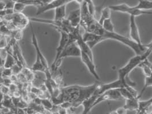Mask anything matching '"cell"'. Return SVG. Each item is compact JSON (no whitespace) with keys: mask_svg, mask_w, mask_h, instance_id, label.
<instances>
[{"mask_svg":"<svg viewBox=\"0 0 152 114\" xmlns=\"http://www.w3.org/2000/svg\"><path fill=\"white\" fill-rule=\"evenodd\" d=\"M152 48H150L147 50L145 53L141 56H136L132 57L128 61V62L125 65L124 67L118 70V80L126 82L129 80L128 75L131 71L138 66L142 61L148 58L152 53Z\"/></svg>","mask_w":152,"mask_h":114,"instance_id":"6da1fadb","label":"cell"},{"mask_svg":"<svg viewBox=\"0 0 152 114\" xmlns=\"http://www.w3.org/2000/svg\"><path fill=\"white\" fill-rule=\"evenodd\" d=\"M5 21L10 22L16 30H23L30 23L29 18L22 13L8 15L2 18Z\"/></svg>","mask_w":152,"mask_h":114,"instance_id":"7a4b0ae2","label":"cell"},{"mask_svg":"<svg viewBox=\"0 0 152 114\" xmlns=\"http://www.w3.org/2000/svg\"><path fill=\"white\" fill-rule=\"evenodd\" d=\"M111 11L118 12L129 14L130 16H132L136 18V17L143 14H152L151 11H143L135 9L134 7H131L128 6L126 4H121L116 5L108 6Z\"/></svg>","mask_w":152,"mask_h":114,"instance_id":"3957f363","label":"cell"},{"mask_svg":"<svg viewBox=\"0 0 152 114\" xmlns=\"http://www.w3.org/2000/svg\"><path fill=\"white\" fill-rule=\"evenodd\" d=\"M74 1H75V0H50L48 3L37 7L36 15L43 14L50 10H55L57 7L64 5H67L68 4Z\"/></svg>","mask_w":152,"mask_h":114,"instance_id":"277c9868","label":"cell"},{"mask_svg":"<svg viewBox=\"0 0 152 114\" xmlns=\"http://www.w3.org/2000/svg\"><path fill=\"white\" fill-rule=\"evenodd\" d=\"M123 99L119 91L118 90H110L106 91L97 97L95 102L92 106V108L101 102L110 100H119Z\"/></svg>","mask_w":152,"mask_h":114,"instance_id":"5b68a950","label":"cell"},{"mask_svg":"<svg viewBox=\"0 0 152 114\" xmlns=\"http://www.w3.org/2000/svg\"><path fill=\"white\" fill-rule=\"evenodd\" d=\"M80 55H81V51L80 50L79 46H77V43L76 42L71 43L69 42L66 47L63 51L62 54H61L58 61H62L63 59L66 57H80Z\"/></svg>","mask_w":152,"mask_h":114,"instance_id":"8992f818","label":"cell"},{"mask_svg":"<svg viewBox=\"0 0 152 114\" xmlns=\"http://www.w3.org/2000/svg\"><path fill=\"white\" fill-rule=\"evenodd\" d=\"M29 24H30L31 32V43H32V45L34 46L35 50L36 51V57H38L41 59L42 63L43 65V66L45 67V68L46 69V70L47 71H50V69H49V67H48V61H47L46 59L45 58V56H43V53H42L41 50L39 48L38 42V40H37V38L36 35L35 34L34 28L32 26V24H31V22H30Z\"/></svg>","mask_w":152,"mask_h":114,"instance_id":"52a82bcc","label":"cell"},{"mask_svg":"<svg viewBox=\"0 0 152 114\" xmlns=\"http://www.w3.org/2000/svg\"><path fill=\"white\" fill-rule=\"evenodd\" d=\"M130 39L134 42L139 45H142L143 43L141 42V37L139 33L138 26L137 25L135 17L130 16Z\"/></svg>","mask_w":152,"mask_h":114,"instance_id":"ba28073f","label":"cell"},{"mask_svg":"<svg viewBox=\"0 0 152 114\" xmlns=\"http://www.w3.org/2000/svg\"><path fill=\"white\" fill-rule=\"evenodd\" d=\"M60 33L61 34V39L59 41V45L58 46V48H56V57L54 58V62L52 64V66L54 65L56 61H58V59H59V58L60 57L61 54H62L63 51L65 49V48L66 47L67 43L69 42V35L63 31H60Z\"/></svg>","mask_w":152,"mask_h":114,"instance_id":"9c48e42d","label":"cell"},{"mask_svg":"<svg viewBox=\"0 0 152 114\" xmlns=\"http://www.w3.org/2000/svg\"><path fill=\"white\" fill-rule=\"evenodd\" d=\"M80 58L83 64L86 66L90 73L94 77V78L96 79L97 80H99L100 77L97 72L96 66L94 63V61H92L89 57L83 52H81Z\"/></svg>","mask_w":152,"mask_h":114,"instance_id":"30bf717a","label":"cell"},{"mask_svg":"<svg viewBox=\"0 0 152 114\" xmlns=\"http://www.w3.org/2000/svg\"><path fill=\"white\" fill-rule=\"evenodd\" d=\"M80 9L79 7L75 10L72 11L66 20L72 28H77L80 26Z\"/></svg>","mask_w":152,"mask_h":114,"instance_id":"8fae6325","label":"cell"},{"mask_svg":"<svg viewBox=\"0 0 152 114\" xmlns=\"http://www.w3.org/2000/svg\"><path fill=\"white\" fill-rule=\"evenodd\" d=\"M152 66L151 62L146 58L138 64L137 67L142 69L145 77H152Z\"/></svg>","mask_w":152,"mask_h":114,"instance_id":"7c38bea8","label":"cell"},{"mask_svg":"<svg viewBox=\"0 0 152 114\" xmlns=\"http://www.w3.org/2000/svg\"><path fill=\"white\" fill-rule=\"evenodd\" d=\"M140 98L138 97L133 98L132 99L126 100V102L123 107L125 110H138V102Z\"/></svg>","mask_w":152,"mask_h":114,"instance_id":"4fadbf2b","label":"cell"},{"mask_svg":"<svg viewBox=\"0 0 152 114\" xmlns=\"http://www.w3.org/2000/svg\"><path fill=\"white\" fill-rule=\"evenodd\" d=\"M54 20L56 21H61L65 19L66 14V5L56 8Z\"/></svg>","mask_w":152,"mask_h":114,"instance_id":"5bb4252c","label":"cell"},{"mask_svg":"<svg viewBox=\"0 0 152 114\" xmlns=\"http://www.w3.org/2000/svg\"><path fill=\"white\" fill-rule=\"evenodd\" d=\"M135 9L143 11H151L152 9V1L140 0L138 4L134 7Z\"/></svg>","mask_w":152,"mask_h":114,"instance_id":"9a60e30c","label":"cell"},{"mask_svg":"<svg viewBox=\"0 0 152 114\" xmlns=\"http://www.w3.org/2000/svg\"><path fill=\"white\" fill-rule=\"evenodd\" d=\"M111 10L108 7H104V9L102 10V13H101L100 18H99V21H97L98 23L101 26L102 25L103 22L105 20L111 18Z\"/></svg>","mask_w":152,"mask_h":114,"instance_id":"2e32d148","label":"cell"},{"mask_svg":"<svg viewBox=\"0 0 152 114\" xmlns=\"http://www.w3.org/2000/svg\"><path fill=\"white\" fill-rule=\"evenodd\" d=\"M2 107L7 108L9 110H13L14 107L12 96L10 95H5L4 96V99L2 102Z\"/></svg>","mask_w":152,"mask_h":114,"instance_id":"e0dca14e","label":"cell"},{"mask_svg":"<svg viewBox=\"0 0 152 114\" xmlns=\"http://www.w3.org/2000/svg\"><path fill=\"white\" fill-rule=\"evenodd\" d=\"M152 98H150L149 99L145 101H139L138 110L137 111L146 112L149 107L152 106Z\"/></svg>","mask_w":152,"mask_h":114,"instance_id":"ac0fdd59","label":"cell"},{"mask_svg":"<svg viewBox=\"0 0 152 114\" xmlns=\"http://www.w3.org/2000/svg\"><path fill=\"white\" fill-rule=\"evenodd\" d=\"M16 64V61L14 57L12 55L8 54L4 64V68L12 69Z\"/></svg>","mask_w":152,"mask_h":114,"instance_id":"d6986e66","label":"cell"},{"mask_svg":"<svg viewBox=\"0 0 152 114\" xmlns=\"http://www.w3.org/2000/svg\"><path fill=\"white\" fill-rule=\"evenodd\" d=\"M102 26V28L107 31L112 32V33L115 31L114 25H113L112 21L111 20V18L105 20L103 22Z\"/></svg>","mask_w":152,"mask_h":114,"instance_id":"ffe728a7","label":"cell"},{"mask_svg":"<svg viewBox=\"0 0 152 114\" xmlns=\"http://www.w3.org/2000/svg\"><path fill=\"white\" fill-rule=\"evenodd\" d=\"M26 7V6L23 3H22L20 0L15 1L13 10L15 13H22V12Z\"/></svg>","mask_w":152,"mask_h":114,"instance_id":"44dd1931","label":"cell"},{"mask_svg":"<svg viewBox=\"0 0 152 114\" xmlns=\"http://www.w3.org/2000/svg\"><path fill=\"white\" fill-rule=\"evenodd\" d=\"M152 85V77H145V85L144 86V87H142L141 91L140 93L138 94V97L139 98H140L142 95H143L144 93L145 92V90H146V88L149 87H151Z\"/></svg>","mask_w":152,"mask_h":114,"instance_id":"7402d4cb","label":"cell"},{"mask_svg":"<svg viewBox=\"0 0 152 114\" xmlns=\"http://www.w3.org/2000/svg\"><path fill=\"white\" fill-rule=\"evenodd\" d=\"M86 2H87V6L88 8V10L90 14L92 16L95 17V15L96 13V7L94 5V1L88 0V1H86Z\"/></svg>","mask_w":152,"mask_h":114,"instance_id":"603a6c76","label":"cell"},{"mask_svg":"<svg viewBox=\"0 0 152 114\" xmlns=\"http://www.w3.org/2000/svg\"><path fill=\"white\" fill-rule=\"evenodd\" d=\"M9 37L1 36L0 37V50L6 49L8 45L9 39H8Z\"/></svg>","mask_w":152,"mask_h":114,"instance_id":"cb8c5ba5","label":"cell"},{"mask_svg":"<svg viewBox=\"0 0 152 114\" xmlns=\"http://www.w3.org/2000/svg\"><path fill=\"white\" fill-rule=\"evenodd\" d=\"M41 105L46 110H51L53 107V103L48 99H41Z\"/></svg>","mask_w":152,"mask_h":114,"instance_id":"d4e9b609","label":"cell"},{"mask_svg":"<svg viewBox=\"0 0 152 114\" xmlns=\"http://www.w3.org/2000/svg\"><path fill=\"white\" fill-rule=\"evenodd\" d=\"M8 53L5 49L0 50V66L4 67L5 61L7 59Z\"/></svg>","mask_w":152,"mask_h":114,"instance_id":"484cf974","label":"cell"},{"mask_svg":"<svg viewBox=\"0 0 152 114\" xmlns=\"http://www.w3.org/2000/svg\"><path fill=\"white\" fill-rule=\"evenodd\" d=\"M15 1L12 0H5L4 1L5 2V10H9V9H13L14 4Z\"/></svg>","mask_w":152,"mask_h":114,"instance_id":"4316f807","label":"cell"},{"mask_svg":"<svg viewBox=\"0 0 152 114\" xmlns=\"http://www.w3.org/2000/svg\"><path fill=\"white\" fill-rule=\"evenodd\" d=\"M22 69H23V68L22 67H21L20 66H19V65H18V64H16L12 68V74L15 75H18V74H20L21 73Z\"/></svg>","mask_w":152,"mask_h":114,"instance_id":"83f0119b","label":"cell"},{"mask_svg":"<svg viewBox=\"0 0 152 114\" xmlns=\"http://www.w3.org/2000/svg\"><path fill=\"white\" fill-rule=\"evenodd\" d=\"M12 75V69H4L2 74V78H9Z\"/></svg>","mask_w":152,"mask_h":114,"instance_id":"f1b7e54d","label":"cell"},{"mask_svg":"<svg viewBox=\"0 0 152 114\" xmlns=\"http://www.w3.org/2000/svg\"><path fill=\"white\" fill-rule=\"evenodd\" d=\"M116 112L118 114H126L127 110L123 107H120L116 110Z\"/></svg>","mask_w":152,"mask_h":114,"instance_id":"f546056e","label":"cell"},{"mask_svg":"<svg viewBox=\"0 0 152 114\" xmlns=\"http://www.w3.org/2000/svg\"><path fill=\"white\" fill-rule=\"evenodd\" d=\"M5 10V2L4 1H0V11Z\"/></svg>","mask_w":152,"mask_h":114,"instance_id":"4dcf8cb0","label":"cell"},{"mask_svg":"<svg viewBox=\"0 0 152 114\" xmlns=\"http://www.w3.org/2000/svg\"><path fill=\"white\" fill-rule=\"evenodd\" d=\"M17 113L18 114H26L25 109L22 108H17Z\"/></svg>","mask_w":152,"mask_h":114,"instance_id":"1f68e13d","label":"cell"},{"mask_svg":"<svg viewBox=\"0 0 152 114\" xmlns=\"http://www.w3.org/2000/svg\"><path fill=\"white\" fill-rule=\"evenodd\" d=\"M2 114H14V113H13V112L12 110H9V111H7V113H2Z\"/></svg>","mask_w":152,"mask_h":114,"instance_id":"d6a6232c","label":"cell"},{"mask_svg":"<svg viewBox=\"0 0 152 114\" xmlns=\"http://www.w3.org/2000/svg\"><path fill=\"white\" fill-rule=\"evenodd\" d=\"M118 114L116 113V111H112V112H111V113H109V114Z\"/></svg>","mask_w":152,"mask_h":114,"instance_id":"836d02e7","label":"cell"},{"mask_svg":"<svg viewBox=\"0 0 152 114\" xmlns=\"http://www.w3.org/2000/svg\"><path fill=\"white\" fill-rule=\"evenodd\" d=\"M34 114H43V113H40V112H35V113H34Z\"/></svg>","mask_w":152,"mask_h":114,"instance_id":"e575fe53","label":"cell"},{"mask_svg":"<svg viewBox=\"0 0 152 114\" xmlns=\"http://www.w3.org/2000/svg\"><path fill=\"white\" fill-rule=\"evenodd\" d=\"M2 83V78H0V85Z\"/></svg>","mask_w":152,"mask_h":114,"instance_id":"d590c367","label":"cell"},{"mask_svg":"<svg viewBox=\"0 0 152 114\" xmlns=\"http://www.w3.org/2000/svg\"><path fill=\"white\" fill-rule=\"evenodd\" d=\"M2 21V18H1V17H0V22Z\"/></svg>","mask_w":152,"mask_h":114,"instance_id":"8d00e7d4","label":"cell"}]
</instances>
